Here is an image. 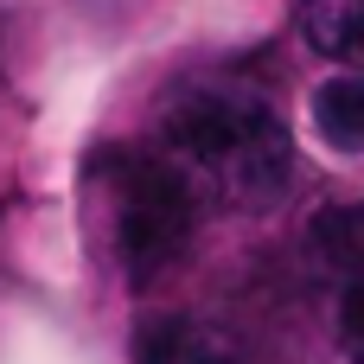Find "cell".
I'll use <instances>...</instances> for the list:
<instances>
[{
  "label": "cell",
  "mask_w": 364,
  "mask_h": 364,
  "mask_svg": "<svg viewBox=\"0 0 364 364\" xmlns=\"http://www.w3.org/2000/svg\"><path fill=\"white\" fill-rule=\"evenodd\" d=\"M192 186L198 198L262 211L288 192L294 179V141L288 122L243 83H192L160 109V141H154Z\"/></svg>",
  "instance_id": "cell-1"
},
{
  "label": "cell",
  "mask_w": 364,
  "mask_h": 364,
  "mask_svg": "<svg viewBox=\"0 0 364 364\" xmlns=\"http://www.w3.org/2000/svg\"><path fill=\"white\" fill-rule=\"evenodd\" d=\"M90 205H96L102 250L141 288L186 256L205 198L160 147H109L90 166Z\"/></svg>",
  "instance_id": "cell-2"
},
{
  "label": "cell",
  "mask_w": 364,
  "mask_h": 364,
  "mask_svg": "<svg viewBox=\"0 0 364 364\" xmlns=\"http://www.w3.org/2000/svg\"><path fill=\"white\" fill-rule=\"evenodd\" d=\"M314 243V262L326 275V294H333V326H339V346L364 358V205H326L307 230Z\"/></svg>",
  "instance_id": "cell-3"
},
{
  "label": "cell",
  "mask_w": 364,
  "mask_h": 364,
  "mask_svg": "<svg viewBox=\"0 0 364 364\" xmlns=\"http://www.w3.org/2000/svg\"><path fill=\"white\" fill-rule=\"evenodd\" d=\"M294 26L320 58H333L352 77H364V0H301Z\"/></svg>",
  "instance_id": "cell-4"
},
{
  "label": "cell",
  "mask_w": 364,
  "mask_h": 364,
  "mask_svg": "<svg viewBox=\"0 0 364 364\" xmlns=\"http://www.w3.org/2000/svg\"><path fill=\"white\" fill-rule=\"evenodd\" d=\"M141 364H237V346H230L218 326L173 314V320H154V326H147Z\"/></svg>",
  "instance_id": "cell-5"
},
{
  "label": "cell",
  "mask_w": 364,
  "mask_h": 364,
  "mask_svg": "<svg viewBox=\"0 0 364 364\" xmlns=\"http://www.w3.org/2000/svg\"><path fill=\"white\" fill-rule=\"evenodd\" d=\"M314 128L326 147L364 154V77H333L314 90Z\"/></svg>",
  "instance_id": "cell-6"
}]
</instances>
